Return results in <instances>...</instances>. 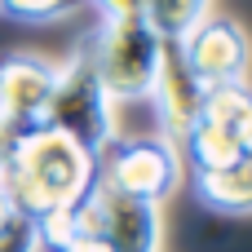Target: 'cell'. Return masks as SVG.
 Listing matches in <instances>:
<instances>
[{
	"mask_svg": "<svg viewBox=\"0 0 252 252\" xmlns=\"http://www.w3.org/2000/svg\"><path fill=\"white\" fill-rule=\"evenodd\" d=\"M182 66L190 71V80L199 89H221V84H248L252 66V40L248 31L226 18V13H208L182 44Z\"/></svg>",
	"mask_w": 252,
	"mask_h": 252,
	"instance_id": "5b68a950",
	"label": "cell"
},
{
	"mask_svg": "<svg viewBox=\"0 0 252 252\" xmlns=\"http://www.w3.org/2000/svg\"><path fill=\"white\" fill-rule=\"evenodd\" d=\"M97 186V155L75 137L35 124L0 137V190L9 195L18 217L35 226L75 208Z\"/></svg>",
	"mask_w": 252,
	"mask_h": 252,
	"instance_id": "6da1fadb",
	"label": "cell"
},
{
	"mask_svg": "<svg viewBox=\"0 0 252 252\" xmlns=\"http://www.w3.org/2000/svg\"><path fill=\"white\" fill-rule=\"evenodd\" d=\"M58 89V66L35 58V53H13L0 62V115H4V133L18 128H35L49 115Z\"/></svg>",
	"mask_w": 252,
	"mask_h": 252,
	"instance_id": "8992f818",
	"label": "cell"
},
{
	"mask_svg": "<svg viewBox=\"0 0 252 252\" xmlns=\"http://www.w3.org/2000/svg\"><path fill=\"white\" fill-rule=\"evenodd\" d=\"M84 53H89L102 89L111 93V102H146L159 80V66H164V40L146 27L142 13L102 18V27Z\"/></svg>",
	"mask_w": 252,
	"mask_h": 252,
	"instance_id": "7a4b0ae2",
	"label": "cell"
},
{
	"mask_svg": "<svg viewBox=\"0 0 252 252\" xmlns=\"http://www.w3.org/2000/svg\"><path fill=\"white\" fill-rule=\"evenodd\" d=\"M13 217H18V213H13V204H9V195L0 190V230H4V226H9Z\"/></svg>",
	"mask_w": 252,
	"mask_h": 252,
	"instance_id": "9a60e30c",
	"label": "cell"
},
{
	"mask_svg": "<svg viewBox=\"0 0 252 252\" xmlns=\"http://www.w3.org/2000/svg\"><path fill=\"white\" fill-rule=\"evenodd\" d=\"M44 124L58 128V133H66V137H75L93 155H102L115 142V102L102 89L89 53H80L75 62L58 66V89H53Z\"/></svg>",
	"mask_w": 252,
	"mask_h": 252,
	"instance_id": "277c9868",
	"label": "cell"
},
{
	"mask_svg": "<svg viewBox=\"0 0 252 252\" xmlns=\"http://www.w3.org/2000/svg\"><path fill=\"white\" fill-rule=\"evenodd\" d=\"M84 0H0V13L18 22H62L80 9Z\"/></svg>",
	"mask_w": 252,
	"mask_h": 252,
	"instance_id": "8fae6325",
	"label": "cell"
},
{
	"mask_svg": "<svg viewBox=\"0 0 252 252\" xmlns=\"http://www.w3.org/2000/svg\"><path fill=\"white\" fill-rule=\"evenodd\" d=\"M208 13L213 0H142V18L164 44H182Z\"/></svg>",
	"mask_w": 252,
	"mask_h": 252,
	"instance_id": "30bf717a",
	"label": "cell"
},
{
	"mask_svg": "<svg viewBox=\"0 0 252 252\" xmlns=\"http://www.w3.org/2000/svg\"><path fill=\"white\" fill-rule=\"evenodd\" d=\"M186 177L182 151L159 137V133H142V137H115L102 155H97V186L137 199V204H164L168 195H177Z\"/></svg>",
	"mask_w": 252,
	"mask_h": 252,
	"instance_id": "3957f363",
	"label": "cell"
},
{
	"mask_svg": "<svg viewBox=\"0 0 252 252\" xmlns=\"http://www.w3.org/2000/svg\"><path fill=\"white\" fill-rule=\"evenodd\" d=\"M155 106V120H159V137H168L173 146L186 137V128L195 124L199 115V102H204V89L190 80V71L182 66V53L177 44H164V66H159V80L146 97Z\"/></svg>",
	"mask_w": 252,
	"mask_h": 252,
	"instance_id": "ba28073f",
	"label": "cell"
},
{
	"mask_svg": "<svg viewBox=\"0 0 252 252\" xmlns=\"http://www.w3.org/2000/svg\"><path fill=\"white\" fill-rule=\"evenodd\" d=\"M0 252H40V226L31 217H13L0 230Z\"/></svg>",
	"mask_w": 252,
	"mask_h": 252,
	"instance_id": "7c38bea8",
	"label": "cell"
},
{
	"mask_svg": "<svg viewBox=\"0 0 252 252\" xmlns=\"http://www.w3.org/2000/svg\"><path fill=\"white\" fill-rule=\"evenodd\" d=\"M102 18H128V13H142V0H89Z\"/></svg>",
	"mask_w": 252,
	"mask_h": 252,
	"instance_id": "4fadbf2b",
	"label": "cell"
},
{
	"mask_svg": "<svg viewBox=\"0 0 252 252\" xmlns=\"http://www.w3.org/2000/svg\"><path fill=\"white\" fill-rule=\"evenodd\" d=\"M0 137H4V115H0Z\"/></svg>",
	"mask_w": 252,
	"mask_h": 252,
	"instance_id": "2e32d148",
	"label": "cell"
},
{
	"mask_svg": "<svg viewBox=\"0 0 252 252\" xmlns=\"http://www.w3.org/2000/svg\"><path fill=\"white\" fill-rule=\"evenodd\" d=\"M84 204L93 213V226L111 244V252H159L164 221H159V208L155 204L124 199V195H115L106 186H93Z\"/></svg>",
	"mask_w": 252,
	"mask_h": 252,
	"instance_id": "52a82bcc",
	"label": "cell"
},
{
	"mask_svg": "<svg viewBox=\"0 0 252 252\" xmlns=\"http://www.w3.org/2000/svg\"><path fill=\"white\" fill-rule=\"evenodd\" d=\"M190 186L204 208L226 213V217H248L252 213V155H239L213 173H190Z\"/></svg>",
	"mask_w": 252,
	"mask_h": 252,
	"instance_id": "9c48e42d",
	"label": "cell"
},
{
	"mask_svg": "<svg viewBox=\"0 0 252 252\" xmlns=\"http://www.w3.org/2000/svg\"><path fill=\"white\" fill-rule=\"evenodd\" d=\"M235 142H239V155H252V102L239 115V124H235Z\"/></svg>",
	"mask_w": 252,
	"mask_h": 252,
	"instance_id": "5bb4252c",
	"label": "cell"
}]
</instances>
